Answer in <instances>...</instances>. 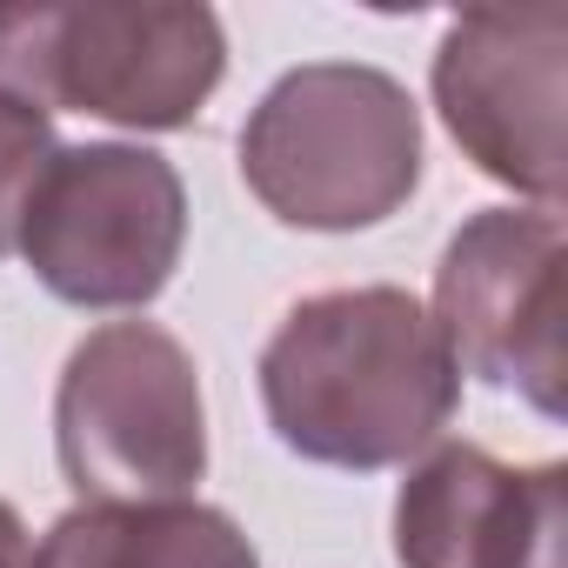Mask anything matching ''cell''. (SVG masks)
Returning <instances> with one entry per match:
<instances>
[{
	"label": "cell",
	"mask_w": 568,
	"mask_h": 568,
	"mask_svg": "<svg viewBox=\"0 0 568 568\" xmlns=\"http://www.w3.org/2000/svg\"><path fill=\"white\" fill-rule=\"evenodd\" d=\"M254 375L281 448L348 475L428 455L462 402V368L435 315L388 281L295 302Z\"/></svg>",
	"instance_id": "cell-1"
},
{
	"label": "cell",
	"mask_w": 568,
	"mask_h": 568,
	"mask_svg": "<svg viewBox=\"0 0 568 568\" xmlns=\"http://www.w3.org/2000/svg\"><path fill=\"white\" fill-rule=\"evenodd\" d=\"M241 181L288 227H375L422 187V108L368 61L288 68L241 128Z\"/></svg>",
	"instance_id": "cell-2"
},
{
	"label": "cell",
	"mask_w": 568,
	"mask_h": 568,
	"mask_svg": "<svg viewBox=\"0 0 568 568\" xmlns=\"http://www.w3.org/2000/svg\"><path fill=\"white\" fill-rule=\"evenodd\" d=\"M227 74L214 8L174 0H74V8H0V94L41 114H94L134 134L194 128Z\"/></svg>",
	"instance_id": "cell-3"
},
{
	"label": "cell",
	"mask_w": 568,
	"mask_h": 568,
	"mask_svg": "<svg viewBox=\"0 0 568 568\" xmlns=\"http://www.w3.org/2000/svg\"><path fill=\"white\" fill-rule=\"evenodd\" d=\"M54 455L81 501H187L207 475V402L181 335L161 322L81 335L54 388Z\"/></svg>",
	"instance_id": "cell-4"
},
{
	"label": "cell",
	"mask_w": 568,
	"mask_h": 568,
	"mask_svg": "<svg viewBox=\"0 0 568 568\" xmlns=\"http://www.w3.org/2000/svg\"><path fill=\"white\" fill-rule=\"evenodd\" d=\"M14 247L68 308H148L187 247L181 168L141 141L61 148L21 207Z\"/></svg>",
	"instance_id": "cell-5"
},
{
	"label": "cell",
	"mask_w": 568,
	"mask_h": 568,
	"mask_svg": "<svg viewBox=\"0 0 568 568\" xmlns=\"http://www.w3.org/2000/svg\"><path fill=\"white\" fill-rule=\"evenodd\" d=\"M561 322H568V241L555 207L468 214L435 267V328L462 375L515 388L535 415L561 422Z\"/></svg>",
	"instance_id": "cell-6"
},
{
	"label": "cell",
	"mask_w": 568,
	"mask_h": 568,
	"mask_svg": "<svg viewBox=\"0 0 568 568\" xmlns=\"http://www.w3.org/2000/svg\"><path fill=\"white\" fill-rule=\"evenodd\" d=\"M561 68L568 8H468L428 68L455 148L535 207H561Z\"/></svg>",
	"instance_id": "cell-7"
},
{
	"label": "cell",
	"mask_w": 568,
	"mask_h": 568,
	"mask_svg": "<svg viewBox=\"0 0 568 568\" xmlns=\"http://www.w3.org/2000/svg\"><path fill=\"white\" fill-rule=\"evenodd\" d=\"M568 468H515L481 442H435L395 495L402 568H561Z\"/></svg>",
	"instance_id": "cell-8"
},
{
	"label": "cell",
	"mask_w": 568,
	"mask_h": 568,
	"mask_svg": "<svg viewBox=\"0 0 568 568\" xmlns=\"http://www.w3.org/2000/svg\"><path fill=\"white\" fill-rule=\"evenodd\" d=\"M34 568H261V555L207 501H81L48 528Z\"/></svg>",
	"instance_id": "cell-9"
},
{
	"label": "cell",
	"mask_w": 568,
	"mask_h": 568,
	"mask_svg": "<svg viewBox=\"0 0 568 568\" xmlns=\"http://www.w3.org/2000/svg\"><path fill=\"white\" fill-rule=\"evenodd\" d=\"M61 154L54 141V121L14 94H0V254H14V234H21V207L41 181V168Z\"/></svg>",
	"instance_id": "cell-10"
},
{
	"label": "cell",
	"mask_w": 568,
	"mask_h": 568,
	"mask_svg": "<svg viewBox=\"0 0 568 568\" xmlns=\"http://www.w3.org/2000/svg\"><path fill=\"white\" fill-rule=\"evenodd\" d=\"M0 568H34V541L14 501H0Z\"/></svg>",
	"instance_id": "cell-11"
}]
</instances>
